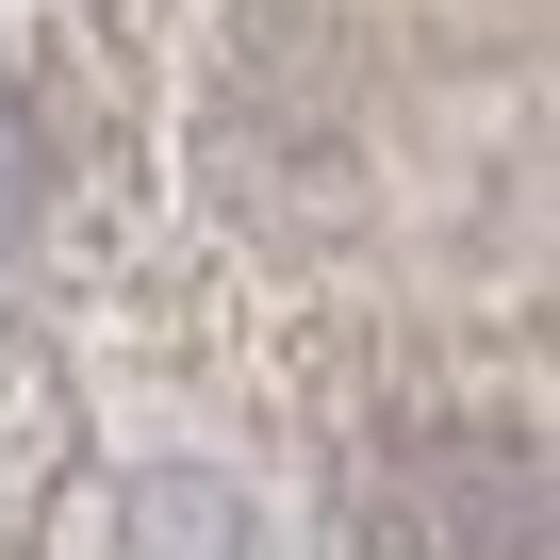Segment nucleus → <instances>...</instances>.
Listing matches in <instances>:
<instances>
[{
	"instance_id": "1",
	"label": "nucleus",
	"mask_w": 560,
	"mask_h": 560,
	"mask_svg": "<svg viewBox=\"0 0 560 560\" xmlns=\"http://www.w3.org/2000/svg\"><path fill=\"white\" fill-rule=\"evenodd\" d=\"M347 527H363V560H544L560 544V494H544V462L511 429L429 412V429H380L363 445Z\"/></svg>"
},
{
	"instance_id": "2",
	"label": "nucleus",
	"mask_w": 560,
	"mask_h": 560,
	"mask_svg": "<svg viewBox=\"0 0 560 560\" xmlns=\"http://www.w3.org/2000/svg\"><path fill=\"white\" fill-rule=\"evenodd\" d=\"M132 560H264V544H247V511L214 478H149L132 494Z\"/></svg>"
},
{
	"instance_id": "3",
	"label": "nucleus",
	"mask_w": 560,
	"mask_h": 560,
	"mask_svg": "<svg viewBox=\"0 0 560 560\" xmlns=\"http://www.w3.org/2000/svg\"><path fill=\"white\" fill-rule=\"evenodd\" d=\"M34 198H50V132H34V100H18V67H0V247L34 231Z\"/></svg>"
}]
</instances>
